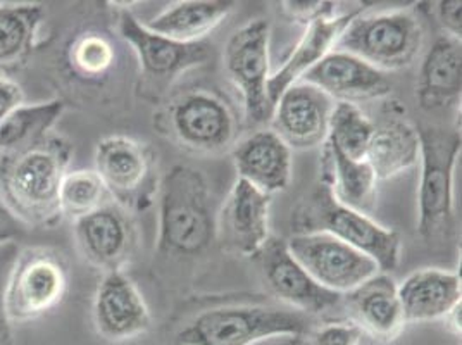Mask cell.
<instances>
[{
  "label": "cell",
  "instance_id": "obj_1",
  "mask_svg": "<svg viewBox=\"0 0 462 345\" xmlns=\"http://www.w3.org/2000/svg\"><path fill=\"white\" fill-rule=\"evenodd\" d=\"M73 153L68 138L49 134L24 149L0 154V202L21 225L54 228L60 223L59 189Z\"/></svg>",
  "mask_w": 462,
  "mask_h": 345
},
{
  "label": "cell",
  "instance_id": "obj_2",
  "mask_svg": "<svg viewBox=\"0 0 462 345\" xmlns=\"http://www.w3.org/2000/svg\"><path fill=\"white\" fill-rule=\"evenodd\" d=\"M157 252L190 257L216 242V212L206 176L192 166L178 164L159 182Z\"/></svg>",
  "mask_w": 462,
  "mask_h": 345
},
{
  "label": "cell",
  "instance_id": "obj_3",
  "mask_svg": "<svg viewBox=\"0 0 462 345\" xmlns=\"http://www.w3.org/2000/svg\"><path fill=\"white\" fill-rule=\"evenodd\" d=\"M314 318L274 304H225L197 312L178 328L168 344L257 345L271 339H308Z\"/></svg>",
  "mask_w": 462,
  "mask_h": 345
},
{
  "label": "cell",
  "instance_id": "obj_4",
  "mask_svg": "<svg viewBox=\"0 0 462 345\" xmlns=\"http://www.w3.org/2000/svg\"><path fill=\"white\" fill-rule=\"evenodd\" d=\"M159 134L181 151L214 155L233 149L240 119L230 98L212 89H189L168 100L154 121Z\"/></svg>",
  "mask_w": 462,
  "mask_h": 345
},
{
  "label": "cell",
  "instance_id": "obj_5",
  "mask_svg": "<svg viewBox=\"0 0 462 345\" xmlns=\"http://www.w3.org/2000/svg\"><path fill=\"white\" fill-rule=\"evenodd\" d=\"M291 228L295 233H328L365 252L382 273L393 271L401 261L402 242L399 233L338 202L323 180L291 211Z\"/></svg>",
  "mask_w": 462,
  "mask_h": 345
},
{
  "label": "cell",
  "instance_id": "obj_6",
  "mask_svg": "<svg viewBox=\"0 0 462 345\" xmlns=\"http://www.w3.org/2000/svg\"><path fill=\"white\" fill-rule=\"evenodd\" d=\"M421 182L418 192V231L428 244L456 233L454 174L461 157V128L420 126Z\"/></svg>",
  "mask_w": 462,
  "mask_h": 345
},
{
  "label": "cell",
  "instance_id": "obj_7",
  "mask_svg": "<svg viewBox=\"0 0 462 345\" xmlns=\"http://www.w3.org/2000/svg\"><path fill=\"white\" fill-rule=\"evenodd\" d=\"M423 42V26L416 14L395 9L359 14L350 21L335 49L363 59L388 75L409 68L420 56Z\"/></svg>",
  "mask_w": 462,
  "mask_h": 345
},
{
  "label": "cell",
  "instance_id": "obj_8",
  "mask_svg": "<svg viewBox=\"0 0 462 345\" xmlns=\"http://www.w3.org/2000/svg\"><path fill=\"white\" fill-rule=\"evenodd\" d=\"M68 288L69 266L62 252L45 246L23 247L2 290L5 312L13 325L39 320L64 301Z\"/></svg>",
  "mask_w": 462,
  "mask_h": 345
},
{
  "label": "cell",
  "instance_id": "obj_9",
  "mask_svg": "<svg viewBox=\"0 0 462 345\" xmlns=\"http://www.w3.org/2000/svg\"><path fill=\"white\" fill-rule=\"evenodd\" d=\"M270 21L255 18L236 30L225 47V71L242 96L247 126L261 128L271 123L273 102L270 81Z\"/></svg>",
  "mask_w": 462,
  "mask_h": 345
},
{
  "label": "cell",
  "instance_id": "obj_10",
  "mask_svg": "<svg viewBox=\"0 0 462 345\" xmlns=\"http://www.w3.org/2000/svg\"><path fill=\"white\" fill-rule=\"evenodd\" d=\"M96 172L116 204L126 211L149 210L159 191L154 151L135 138L113 135L96 147Z\"/></svg>",
  "mask_w": 462,
  "mask_h": 345
},
{
  "label": "cell",
  "instance_id": "obj_11",
  "mask_svg": "<svg viewBox=\"0 0 462 345\" xmlns=\"http://www.w3.org/2000/svg\"><path fill=\"white\" fill-rule=\"evenodd\" d=\"M119 37L125 40L138 61L142 87L151 94H161L173 85L174 79L209 59V45L202 42L180 43L152 33L128 11L117 21Z\"/></svg>",
  "mask_w": 462,
  "mask_h": 345
},
{
  "label": "cell",
  "instance_id": "obj_12",
  "mask_svg": "<svg viewBox=\"0 0 462 345\" xmlns=\"http://www.w3.org/2000/svg\"><path fill=\"white\" fill-rule=\"evenodd\" d=\"M287 247L316 284L340 295L382 273L365 252L321 231L293 233L287 240Z\"/></svg>",
  "mask_w": 462,
  "mask_h": 345
},
{
  "label": "cell",
  "instance_id": "obj_13",
  "mask_svg": "<svg viewBox=\"0 0 462 345\" xmlns=\"http://www.w3.org/2000/svg\"><path fill=\"white\" fill-rule=\"evenodd\" d=\"M73 235L79 256L104 275L125 271L138 247L135 219L115 200L75 221Z\"/></svg>",
  "mask_w": 462,
  "mask_h": 345
},
{
  "label": "cell",
  "instance_id": "obj_14",
  "mask_svg": "<svg viewBox=\"0 0 462 345\" xmlns=\"http://www.w3.org/2000/svg\"><path fill=\"white\" fill-rule=\"evenodd\" d=\"M263 280L271 294L295 311L314 314L327 312L342 304V295L316 284L306 269L290 254L287 240L270 237L255 256Z\"/></svg>",
  "mask_w": 462,
  "mask_h": 345
},
{
  "label": "cell",
  "instance_id": "obj_15",
  "mask_svg": "<svg viewBox=\"0 0 462 345\" xmlns=\"http://www.w3.org/2000/svg\"><path fill=\"white\" fill-rule=\"evenodd\" d=\"M271 195L238 180L216 214V242L240 257H255L270 238Z\"/></svg>",
  "mask_w": 462,
  "mask_h": 345
},
{
  "label": "cell",
  "instance_id": "obj_16",
  "mask_svg": "<svg viewBox=\"0 0 462 345\" xmlns=\"http://www.w3.org/2000/svg\"><path fill=\"white\" fill-rule=\"evenodd\" d=\"M335 100L306 81L289 87L274 104L271 130L291 151H306L327 142Z\"/></svg>",
  "mask_w": 462,
  "mask_h": 345
},
{
  "label": "cell",
  "instance_id": "obj_17",
  "mask_svg": "<svg viewBox=\"0 0 462 345\" xmlns=\"http://www.w3.org/2000/svg\"><path fill=\"white\" fill-rule=\"evenodd\" d=\"M94 326L107 342H126L145 335L152 314L143 295L125 271L106 273L94 295Z\"/></svg>",
  "mask_w": 462,
  "mask_h": 345
},
{
  "label": "cell",
  "instance_id": "obj_18",
  "mask_svg": "<svg viewBox=\"0 0 462 345\" xmlns=\"http://www.w3.org/2000/svg\"><path fill=\"white\" fill-rule=\"evenodd\" d=\"M300 81L319 89L335 102L356 106L392 92V81L386 73L338 49L310 68Z\"/></svg>",
  "mask_w": 462,
  "mask_h": 345
},
{
  "label": "cell",
  "instance_id": "obj_19",
  "mask_svg": "<svg viewBox=\"0 0 462 345\" xmlns=\"http://www.w3.org/2000/svg\"><path fill=\"white\" fill-rule=\"evenodd\" d=\"M238 180L261 192L287 191L291 180V149L271 128H259L231 149Z\"/></svg>",
  "mask_w": 462,
  "mask_h": 345
},
{
  "label": "cell",
  "instance_id": "obj_20",
  "mask_svg": "<svg viewBox=\"0 0 462 345\" xmlns=\"http://www.w3.org/2000/svg\"><path fill=\"white\" fill-rule=\"evenodd\" d=\"M342 303H346L354 323L378 342L397 340L407 325L397 284L388 273H378L350 290L342 295Z\"/></svg>",
  "mask_w": 462,
  "mask_h": 345
},
{
  "label": "cell",
  "instance_id": "obj_21",
  "mask_svg": "<svg viewBox=\"0 0 462 345\" xmlns=\"http://www.w3.org/2000/svg\"><path fill=\"white\" fill-rule=\"evenodd\" d=\"M366 13V7H356L348 13H342L335 18L318 20L306 26L304 35L293 47L289 59L283 62V66L273 73L268 81V96L273 106L280 96L291 87L293 83L300 81L310 68H314L321 59L328 56L331 51H335L342 33L346 32L350 21L357 18L359 14Z\"/></svg>",
  "mask_w": 462,
  "mask_h": 345
},
{
  "label": "cell",
  "instance_id": "obj_22",
  "mask_svg": "<svg viewBox=\"0 0 462 345\" xmlns=\"http://www.w3.org/2000/svg\"><path fill=\"white\" fill-rule=\"evenodd\" d=\"M407 323L442 322L461 306V275L457 271L423 268L397 285Z\"/></svg>",
  "mask_w": 462,
  "mask_h": 345
},
{
  "label": "cell",
  "instance_id": "obj_23",
  "mask_svg": "<svg viewBox=\"0 0 462 345\" xmlns=\"http://www.w3.org/2000/svg\"><path fill=\"white\" fill-rule=\"evenodd\" d=\"M462 92L461 40L440 35L430 47L418 79V100L426 111L457 107Z\"/></svg>",
  "mask_w": 462,
  "mask_h": 345
},
{
  "label": "cell",
  "instance_id": "obj_24",
  "mask_svg": "<svg viewBox=\"0 0 462 345\" xmlns=\"http://www.w3.org/2000/svg\"><path fill=\"white\" fill-rule=\"evenodd\" d=\"M420 134L401 116H386L374 123L367 145L366 161L376 180H390L420 163Z\"/></svg>",
  "mask_w": 462,
  "mask_h": 345
},
{
  "label": "cell",
  "instance_id": "obj_25",
  "mask_svg": "<svg viewBox=\"0 0 462 345\" xmlns=\"http://www.w3.org/2000/svg\"><path fill=\"white\" fill-rule=\"evenodd\" d=\"M228 0H181L162 9L152 20L143 21V26L161 37L195 43L206 39L233 11Z\"/></svg>",
  "mask_w": 462,
  "mask_h": 345
},
{
  "label": "cell",
  "instance_id": "obj_26",
  "mask_svg": "<svg viewBox=\"0 0 462 345\" xmlns=\"http://www.w3.org/2000/svg\"><path fill=\"white\" fill-rule=\"evenodd\" d=\"M323 153V176L338 202L346 208L367 214L376 202L378 180L366 159H352L328 142Z\"/></svg>",
  "mask_w": 462,
  "mask_h": 345
},
{
  "label": "cell",
  "instance_id": "obj_27",
  "mask_svg": "<svg viewBox=\"0 0 462 345\" xmlns=\"http://www.w3.org/2000/svg\"><path fill=\"white\" fill-rule=\"evenodd\" d=\"M45 11L39 4L0 2V71L18 68L32 54Z\"/></svg>",
  "mask_w": 462,
  "mask_h": 345
},
{
  "label": "cell",
  "instance_id": "obj_28",
  "mask_svg": "<svg viewBox=\"0 0 462 345\" xmlns=\"http://www.w3.org/2000/svg\"><path fill=\"white\" fill-rule=\"evenodd\" d=\"M62 100L21 106L0 125V154L24 149L51 134L64 113Z\"/></svg>",
  "mask_w": 462,
  "mask_h": 345
},
{
  "label": "cell",
  "instance_id": "obj_29",
  "mask_svg": "<svg viewBox=\"0 0 462 345\" xmlns=\"http://www.w3.org/2000/svg\"><path fill=\"white\" fill-rule=\"evenodd\" d=\"M111 195L96 170H69L59 189V210L73 223L107 204Z\"/></svg>",
  "mask_w": 462,
  "mask_h": 345
},
{
  "label": "cell",
  "instance_id": "obj_30",
  "mask_svg": "<svg viewBox=\"0 0 462 345\" xmlns=\"http://www.w3.org/2000/svg\"><path fill=\"white\" fill-rule=\"evenodd\" d=\"M374 123L359 106L348 102H335L329 117L327 142L352 159H366L369 138Z\"/></svg>",
  "mask_w": 462,
  "mask_h": 345
},
{
  "label": "cell",
  "instance_id": "obj_31",
  "mask_svg": "<svg viewBox=\"0 0 462 345\" xmlns=\"http://www.w3.org/2000/svg\"><path fill=\"white\" fill-rule=\"evenodd\" d=\"M68 61L77 77L97 81L107 77L116 62V49L109 37L87 32L77 35L68 51Z\"/></svg>",
  "mask_w": 462,
  "mask_h": 345
},
{
  "label": "cell",
  "instance_id": "obj_32",
  "mask_svg": "<svg viewBox=\"0 0 462 345\" xmlns=\"http://www.w3.org/2000/svg\"><path fill=\"white\" fill-rule=\"evenodd\" d=\"M363 330L354 322H333L314 328L309 333V345H361Z\"/></svg>",
  "mask_w": 462,
  "mask_h": 345
},
{
  "label": "cell",
  "instance_id": "obj_33",
  "mask_svg": "<svg viewBox=\"0 0 462 345\" xmlns=\"http://www.w3.org/2000/svg\"><path fill=\"white\" fill-rule=\"evenodd\" d=\"M283 13L289 16L290 20L295 23H300L308 26L310 23L318 20H328L335 18L342 13H338V2H327V0H309V2H299V0H290L283 2Z\"/></svg>",
  "mask_w": 462,
  "mask_h": 345
},
{
  "label": "cell",
  "instance_id": "obj_34",
  "mask_svg": "<svg viewBox=\"0 0 462 345\" xmlns=\"http://www.w3.org/2000/svg\"><path fill=\"white\" fill-rule=\"evenodd\" d=\"M435 18L442 24L445 33L452 39L462 37V2L461 0H442L435 4Z\"/></svg>",
  "mask_w": 462,
  "mask_h": 345
},
{
  "label": "cell",
  "instance_id": "obj_35",
  "mask_svg": "<svg viewBox=\"0 0 462 345\" xmlns=\"http://www.w3.org/2000/svg\"><path fill=\"white\" fill-rule=\"evenodd\" d=\"M24 106V92L20 83L0 75V125Z\"/></svg>",
  "mask_w": 462,
  "mask_h": 345
},
{
  "label": "cell",
  "instance_id": "obj_36",
  "mask_svg": "<svg viewBox=\"0 0 462 345\" xmlns=\"http://www.w3.org/2000/svg\"><path fill=\"white\" fill-rule=\"evenodd\" d=\"M20 249L21 247L16 240L0 244V292L5 287V282L9 278V273H11V268L16 261V256H18Z\"/></svg>",
  "mask_w": 462,
  "mask_h": 345
},
{
  "label": "cell",
  "instance_id": "obj_37",
  "mask_svg": "<svg viewBox=\"0 0 462 345\" xmlns=\"http://www.w3.org/2000/svg\"><path fill=\"white\" fill-rule=\"evenodd\" d=\"M21 235V223L5 210V206L0 202V244L5 242H18Z\"/></svg>",
  "mask_w": 462,
  "mask_h": 345
},
{
  "label": "cell",
  "instance_id": "obj_38",
  "mask_svg": "<svg viewBox=\"0 0 462 345\" xmlns=\"http://www.w3.org/2000/svg\"><path fill=\"white\" fill-rule=\"evenodd\" d=\"M0 345H14L13 322L9 320V316H7V312H5L2 292H0Z\"/></svg>",
  "mask_w": 462,
  "mask_h": 345
},
{
  "label": "cell",
  "instance_id": "obj_39",
  "mask_svg": "<svg viewBox=\"0 0 462 345\" xmlns=\"http://www.w3.org/2000/svg\"><path fill=\"white\" fill-rule=\"evenodd\" d=\"M442 322L450 333H454L456 337H461V306H457L452 312H448Z\"/></svg>",
  "mask_w": 462,
  "mask_h": 345
},
{
  "label": "cell",
  "instance_id": "obj_40",
  "mask_svg": "<svg viewBox=\"0 0 462 345\" xmlns=\"http://www.w3.org/2000/svg\"><path fill=\"white\" fill-rule=\"evenodd\" d=\"M257 345H304V339H297V337H280V339H271L266 342H261Z\"/></svg>",
  "mask_w": 462,
  "mask_h": 345
},
{
  "label": "cell",
  "instance_id": "obj_41",
  "mask_svg": "<svg viewBox=\"0 0 462 345\" xmlns=\"http://www.w3.org/2000/svg\"><path fill=\"white\" fill-rule=\"evenodd\" d=\"M168 345H178V344H168Z\"/></svg>",
  "mask_w": 462,
  "mask_h": 345
}]
</instances>
